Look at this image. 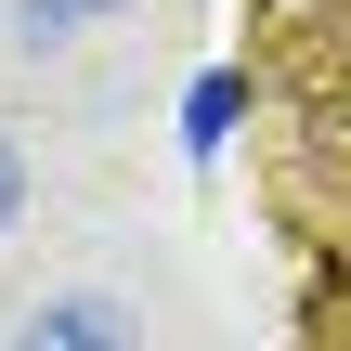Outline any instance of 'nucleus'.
Listing matches in <instances>:
<instances>
[{
  "instance_id": "obj_1",
  "label": "nucleus",
  "mask_w": 351,
  "mask_h": 351,
  "mask_svg": "<svg viewBox=\"0 0 351 351\" xmlns=\"http://www.w3.org/2000/svg\"><path fill=\"white\" fill-rule=\"evenodd\" d=\"M0 351H130V313L78 287V300H39V313H13V339H0Z\"/></svg>"
},
{
  "instance_id": "obj_2",
  "label": "nucleus",
  "mask_w": 351,
  "mask_h": 351,
  "mask_svg": "<svg viewBox=\"0 0 351 351\" xmlns=\"http://www.w3.org/2000/svg\"><path fill=\"white\" fill-rule=\"evenodd\" d=\"M234 117H247V78H234V65H208V78L182 91V143H195V156H221V143H234Z\"/></svg>"
},
{
  "instance_id": "obj_3",
  "label": "nucleus",
  "mask_w": 351,
  "mask_h": 351,
  "mask_svg": "<svg viewBox=\"0 0 351 351\" xmlns=\"http://www.w3.org/2000/svg\"><path fill=\"white\" fill-rule=\"evenodd\" d=\"M130 0H13V26L26 39H91V26H117Z\"/></svg>"
},
{
  "instance_id": "obj_4",
  "label": "nucleus",
  "mask_w": 351,
  "mask_h": 351,
  "mask_svg": "<svg viewBox=\"0 0 351 351\" xmlns=\"http://www.w3.org/2000/svg\"><path fill=\"white\" fill-rule=\"evenodd\" d=\"M13 208H26V156L0 143V234H13Z\"/></svg>"
}]
</instances>
